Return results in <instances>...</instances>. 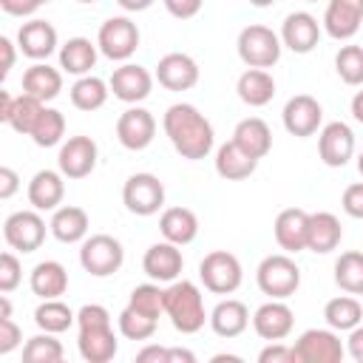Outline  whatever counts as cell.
Here are the masks:
<instances>
[{
    "instance_id": "b9f144b4",
    "label": "cell",
    "mask_w": 363,
    "mask_h": 363,
    "mask_svg": "<svg viewBox=\"0 0 363 363\" xmlns=\"http://www.w3.org/2000/svg\"><path fill=\"white\" fill-rule=\"evenodd\" d=\"M128 306H133L136 312L159 320V315L164 312V289L159 286V281L139 284V286H133V292L128 298Z\"/></svg>"
},
{
    "instance_id": "816d5d0a",
    "label": "cell",
    "mask_w": 363,
    "mask_h": 363,
    "mask_svg": "<svg viewBox=\"0 0 363 363\" xmlns=\"http://www.w3.org/2000/svg\"><path fill=\"white\" fill-rule=\"evenodd\" d=\"M136 360L139 363H170V349L150 343V346H145V349L136 352Z\"/></svg>"
},
{
    "instance_id": "74e56055",
    "label": "cell",
    "mask_w": 363,
    "mask_h": 363,
    "mask_svg": "<svg viewBox=\"0 0 363 363\" xmlns=\"http://www.w3.org/2000/svg\"><path fill=\"white\" fill-rule=\"evenodd\" d=\"M335 284L349 295H363V252H340L335 261Z\"/></svg>"
},
{
    "instance_id": "5b68a950",
    "label": "cell",
    "mask_w": 363,
    "mask_h": 363,
    "mask_svg": "<svg viewBox=\"0 0 363 363\" xmlns=\"http://www.w3.org/2000/svg\"><path fill=\"white\" fill-rule=\"evenodd\" d=\"M79 264L88 275L94 278H108L113 272L122 269L125 264V250L119 244V238L108 235V233H96V235H88L79 247Z\"/></svg>"
},
{
    "instance_id": "91938a15",
    "label": "cell",
    "mask_w": 363,
    "mask_h": 363,
    "mask_svg": "<svg viewBox=\"0 0 363 363\" xmlns=\"http://www.w3.org/2000/svg\"><path fill=\"white\" fill-rule=\"evenodd\" d=\"M179 360L193 363V360H196V354H193V352H187V349H170V363H179Z\"/></svg>"
},
{
    "instance_id": "603a6c76",
    "label": "cell",
    "mask_w": 363,
    "mask_h": 363,
    "mask_svg": "<svg viewBox=\"0 0 363 363\" xmlns=\"http://www.w3.org/2000/svg\"><path fill=\"white\" fill-rule=\"evenodd\" d=\"M275 241L284 252H301L306 250V235H309V213L301 207H286L275 216L272 224Z\"/></svg>"
},
{
    "instance_id": "d590c367",
    "label": "cell",
    "mask_w": 363,
    "mask_h": 363,
    "mask_svg": "<svg viewBox=\"0 0 363 363\" xmlns=\"http://www.w3.org/2000/svg\"><path fill=\"white\" fill-rule=\"evenodd\" d=\"M108 94H111V85L105 79L85 74L71 85V105L77 111H99L108 102Z\"/></svg>"
},
{
    "instance_id": "44dd1931",
    "label": "cell",
    "mask_w": 363,
    "mask_h": 363,
    "mask_svg": "<svg viewBox=\"0 0 363 363\" xmlns=\"http://www.w3.org/2000/svg\"><path fill=\"white\" fill-rule=\"evenodd\" d=\"M281 43L295 54H309L320 40V23L309 11H292L281 23Z\"/></svg>"
},
{
    "instance_id": "680465c9",
    "label": "cell",
    "mask_w": 363,
    "mask_h": 363,
    "mask_svg": "<svg viewBox=\"0 0 363 363\" xmlns=\"http://www.w3.org/2000/svg\"><path fill=\"white\" fill-rule=\"evenodd\" d=\"M352 116L363 125V91H357V94L352 96Z\"/></svg>"
},
{
    "instance_id": "c3c4849f",
    "label": "cell",
    "mask_w": 363,
    "mask_h": 363,
    "mask_svg": "<svg viewBox=\"0 0 363 363\" xmlns=\"http://www.w3.org/2000/svg\"><path fill=\"white\" fill-rule=\"evenodd\" d=\"M20 340H23L20 326H17L11 318H0V354L14 352V349L20 346Z\"/></svg>"
},
{
    "instance_id": "8d00e7d4",
    "label": "cell",
    "mask_w": 363,
    "mask_h": 363,
    "mask_svg": "<svg viewBox=\"0 0 363 363\" xmlns=\"http://www.w3.org/2000/svg\"><path fill=\"white\" fill-rule=\"evenodd\" d=\"M34 323L40 326V332L60 335V332H65L77 323V312L68 303H62L60 298H48L34 309Z\"/></svg>"
},
{
    "instance_id": "2e32d148",
    "label": "cell",
    "mask_w": 363,
    "mask_h": 363,
    "mask_svg": "<svg viewBox=\"0 0 363 363\" xmlns=\"http://www.w3.org/2000/svg\"><path fill=\"white\" fill-rule=\"evenodd\" d=\"M318 156L326 167H343L354 156V133L346 122H329L318 133Z\"/></svg>"
},
{
    "instance_id": "7402d4cb",
    "label": "cell",
    "mask_w": 363,
    "mask_h": 363,
    "mask_svg": "<svg viewBox=\"0 0 363 363\" xmlns=\"http://www.w3.org/2000/svg\"><path fill=\"white\" fill-rule=\"evenodd\" d=\"M57 28L48 23V20H28V23H23L20 26V31H17V48L28 57V60H34V62H43V60H48L54 51H57Z\"/></svg>"
},
{
    "instance_id": "1f68e13d",
    "label": "cell",
    "mask_w": 363,
    "mask_h": 363,
    "mask_svg": "<svg viewBox=\"0 0 363 363\" xmlns=\"http://www.w3.org/2000/svg\"><path fill=\"white\" fill-rule=\"evenodd\" d=\"M238 99L250 108H264L267 102H272L275 96V79L267 68H247L241 77H238Z\"/></svg>"
},
{
    "instance_id": "4316f807",
    "label": "cell",
    "mask_w": 363,
    "mask_h": 363,
    "mask_svg": "<svg viewBox=\"0 0 363 363\" xmlns=\"http://www.w3.org/2000/svg\"><path fill=\"white\" fill-rule=\"evenodd\" d=\"M258 167V159L250 156L244 147H238L233 139L224 142L218 150H216V173L227 182H241V179H250Z\"/></svg>"
},
{
    "instance_id": "ac0fdd59",
    "label": "cell",
    "mask_w": 363,
    "mask_h": 363,
    "mask_svg": "<svg viewBox=\"0 0 363 363\" xmlns=\"http://www.w3.org/2000/svg\"><path fill=\"white\" fill-rule=\"evenodd\" d=\"M292 326H295V315H292V309L284 303V301H278V298H269L267 303H261L258 309H255V315H252V329H255V335L261 337V340H284V337H289V332H292Z\"/></svg>"
},
{
    "instance_id": "7a4b0ae2",
    "label": "cell",
    "mask_w": 363,
    "mask_h": 363,
    "mask_svg": "<svg viewBox=\"0 0 363 363\" xmlns=\"http://www.w3.org/2000/svg\"><path fill=\"white\" fill-rule=\"evenodd\" d=\"M164 315L182 335H196L204 320H210V315L204 312L201 289L193 281H173L164 289Z\"/></svg>"
},
{
    "instance_id": "6da1fadb",
    "label": "cell",
    "mask_w": 363,
    "mask_h": 363,
    "mask_svg": "<svg viewBox=\"0 0 363 363\" xmlns=\"http://www.w3.org/2000/svg\"><path fill=\"white\" fill-rule=\"evenodd\" d=\"M162 128H164L170 145L176 147V153L182 159H190V162L210 156V150L216 145V133H213L210 119L196 105H187V102L170 105L164 111Z\"/></svg>"
},
{
    "instance_id": "94428289",
    "label": "cell",
    "mask_w": 363,
    "mask_h": 363,
    "mask_svg": "<svg viewBox=\"0 0 363 363\" xmlns=\"http://www.w3.org/2000/svg\"><path fill=\"white\" fill-rule=\"evenodd\" d=\"M275 0H250V6H255V9H267V6H272Z\"/></svg>"
},
{
    "instance_id": "ab89813d",
    "label": "cell",
    "mask_w": 363,
    "mask_h": 363,
    "mask_svg": "<svg viewBox=\"0 0 363 363\" xmlns=\"http://www.w3.org/2000/svg\"><path fill=\"white\" fill-rule=\"evenodd\" d=\"M65 354L62 343L54 337V332H40L26 340L23 346V360L26 363H60Z\"/></svg>"
},
{
    "instance_id": "03108f58",
    "label": "cell",
    "mask_w": 363,
    "mask_h": 363,
    "mask_svg": "<svg viewBox=\"0 0 363 363\" xmlns=\"http://www.w3.org/2000/svg\"><path fill=\"white\" fill-rule=\"evenodd\" d=\"M306 3H318V0H306Z\"/></svg>"
},
{
    "instance_id": "e0dca14e",
    "label": "cell",
    "mask_w": 363,
    "mask_h": 363,
    "mask_svg": "<svg viewBox=\"0 0 363 363\" xmlns=\"http://www.w3.org/2000/svg\"><path fill=\"white\" fill-rule=\"evenodd\" d=\"M77 329H79L77 349H79L82 360H88V363H108V360L116 357L119 340H116L111 323H85V326H77Z\"/></svg>"
},
{
    "instance_id": "db71d44e",
    "label": "cell",
    "mask_w": 363,
    "mask_h": 363,
    "mask_svg": "<svg viewBox=\"0 0 363 363\" xmlns=\"http://www.w3.org/2000/svg\"><path fill=\"white\" fill-rule=\"evenodd\" d=\"M346 352L352 354V360L363 363V326L357 323L352 332H349V340H346Z\"/></svg>"
},
{
    "instance_id": "cb8c5ba5",
    "label": "cell",
    "mask_w": 363,
    "mask_h": 363,
    "mask_svg": "<svg viewBox=\"0 0 363 363\" xmlns=\"http://www.w3.org/2000/svg\"><path fill=\"white\" fill-rule=\"evenodd\" d=\"M65 196V176L60 170H37L28 182V204L34 210H57Z\"/></svg>"
},
{
    "instance_id": "7dc6e473",
    "label": "cell",
    "mask_w": 363,
    "mask_h": 363,
    "mask_svg": "<svg viewBox=\"0 0 363 363\" xmlns=\"http://www.w3.org/2000/svg\"><path fill=\"white\" fill-rule=\"evenodd\" d=\"M258 363H295L292 346H284L281 340H269V343L258 352Z\"/></svg>"
},
{
    "instance_id": "7c38bea8",
    "label": "cell",
    "mask_w": 363,
    "mask_h": 363,
    "mask_svg": "<svg viewBox=\"0 0 363 363\" xmlns=\"http://www.w3.org/2000/svg\"><path fill=\"white\" fill-rule=\"evenodd\" d=\"M281 119H284V128L298 136V139H306V136H315L320 122H323V108L315 96L309 94H295L286 99L284 111H281Z\"/></svg>"
},
{
    "instance_id": "f6af8a7d",
    "label": "cell",
    "mask_w": 363,
    "mask_h": 363,
    "mask_svg": "<svg viewBox=\"0 0 363 363\" xmlns=\"http://www.w3.org/2000/svg\"><path fill=\"white\" fill-rule=\"evenodd\" d=\"M20 281H23V264L11 250H6L0 255V292L9 295L11 289L20 286Z\"/></svg>"
},
{
    "instance_id": "4fadbf2b",
    "label": "cell",
    "mask_w": 363,
    "mask_h": 363,
    "mask_svg": "<svg viewBox=\"0 0 363 363\" xmlns=\"http://www.w3.org/2000/svg\"><path fill=\"white\" fill-rule=\"evenodd\" d=\"M156 136V119L147 108L130 105L116 119V139L128 150H145Z\"/></svg>"
},
{
    "instance_id": "11a10c76",
    "label": "cell",
    "mask_w": 363,
    "mask_h": 363,
    "mask_svg": "<svg viewBox=\"0 0 363 363\" xmlns=\"http://www.w3.org/2000/svg\"><path fill=\"white\" fill-rule=\"evenodd\" d=\"M0 51H3V68L0 77H9V71L14 68V43L9 37H0Z\"/></svg>"
},
{
    "instance_id": "83f0119b",
    "label": "cell",
    "mask_w": 363,
    "mask_h": 363,
    "mask_svg": "<svg viewBox=\"0 0 363 363\" xmlns=\"http://www.w3.org/2000/svg\"><path fill=\"white\" fill-rule=\"evenodd\" d=\"M250 326V309L235 301V298H227V301H218L210 312V329L218 335V337H238L244 329Z\"/></svg>"
},
{
    "instance_id": "681fc988",
    "label": "cell",
    "mask_w": 363,
    "mask_h": 363,
    "mask_svg": "<svg viewBox=\"0 0 363 363\" xmlns=\"http://www.w3.org/2000/svg\"><path fill=\"white\" fill-rule=\"evenodd\" d=\"M162 3H164V9H167L173 17L190 20V17H196V14L201 11V3H204V0H162Z\"/></svg>"
},
{
    "instance_id": "8992f818",
    "label": "cell",
    "mask_w": 363,
    "mask_h": 363,
    "mask_svg": "<svg viewBox=\"0 0 363 363\" xmlns=\"http://www.w3.org/2000/svg\"><path fill=\"white\" fill-rule=\"evenodd\" d=\"M199 278H201L207 292H213V295H233L241 286V281H244V269H241V261L233 252L213 250V252H207L201 258Z\"/></svg>"
},
{
    "instance_id": "6125c7cd",
    "label": "cell",
    "mask_w": 363,
    "mask_h": 363,
    "mask_svg": "<svg viewBox=\"0 0 363 363\" xmlns=\"http://www.w3.org/2000/svg\"><path fill=\"white\" fill-rule=\"evenodd\" d=\"M357 170H360V176H363V150H360V156H357Z\"/></svg>"
},
{
    "instance_id": "52a82bcc",
    "label": "cell",
    "mask_w": 363,
    "mask_h": 363,
    "mask_svg": "<svg viewBox=\"0 0 363 363\" xmlns=\"http://www.w3.org/2000/svg\"><path fill=\"white\" fill-rule=\"evenodd\" d=\"M139 26L130 20V17H108L102 26H99V34H96V45L99 51L113 60V62H125L136 54L139 48Z\"/></svg>"
},
{
    "instance_id": "e575fe53",
    "label": "cell",
    "mask_w": 363,
    "mask_h": 363,
    "mask_svg": "<svg viewBox=\"0 0 363 363\" xmlns=\"http://www.w3.org/2000/svg\"><path fill=\"white\" fill-rule=\"evenodd\" d=\"M323 318L335 332H352L363 320V306H360V301L354 295L346 292V295H337V298L326 301Z\"/></svg>"
},
{
    "instance_id": "bcb514c9",
    "label": "cell",
    "mask_w": 363,
    "mask_h": 363,
    "mask_svg": "<svg viewBox=\"0 0 363 363\" xmlns=\"http://www.w3.org/2000/svg\"><path fill=\"white\" fill-rule=\"evenodd\" d=\"M340 207L346 210V216L352 218H363V182H354L343 190L340 196Z\"/></svg>"
},
{
    "instance_id": "6f0895ef",
    "label": "cell",
    "mask_w": 363,
    "mask_h": 363,
    "mask_svg": "<svg viewBox=\"0 0 363 363\" xmlns=\"http://www.w3.org/2000/svg\"><path fill=\"white\" fill-rule=\"evenodd\" d=\"M11 105H14V96H11L9 91H0V119H3V122L9 119V113H11Z\"/></svg>"
},
{
    "instance_id": "e7e4bbea",
    "label": "cell",
    "mask_w": 363,
    "mask_h": 363,
    "mask_svg": "<svg viewBox=\"0 0 363 363\" xmlns=\"http://www.w3.org/2000/svg\"><path fill=\"white\" fill-rule=\"evenodd\" d=\"M45 3H51V0H43V6H45Z\"/></svg>"
},
{
    "instance_id": "8fae6325",
    "label": "cell",
    "mask_w": 363,
    "mask_h": 363,
    "mask_svg": "<svg viewBox=\"0 0 363 363\" xmlns=\"http://www.w3.org/2000/svg\"><path fill=\"white\" fill-rule=\"evenodd\" d=\"M96 159H99V147L91 136H68L62 145H60V153H57V167L65 179H85L94 173L96 167Z\"/></svg>"
},
{
    "instance_id": "836d02e7",
    "label": "cell",
    "mask_w": 363,
    "mask_h": 363,
    "mask_svg": "<svg viewBox=\"0 0 363 363\" xmlns=\"http://www.w3.org/2000/svg\"><path fill=\"white\" fill-rule=\"evenodd\" d=\"M28 286L43 301L60 298L68 289V269L60 261H40L28 275Z\"/></svg>"
},
{
    "instance_id": "f907efd6",
    "label": "cell",
    "mask_w": 363,
    "mask_h": 363,
    "mask_svg": "<svg viewBox=\"0 0 363 363\" xmlns=\"http://www.w3.org/2000/svg\"><path fill=\"white\" fill-rule=\"evenodd\" d=\"M40 6H43V0H0V9L11 17H31Z\"/></svg>"
},
{
    "instance_id": "f35d334b",
    "label": "cell",
    "mask_w": 363,
    "mask_h": 363,
    "mask_svg": "<svg viewBox=\"0 0 363 363\" xmlns=\"http://www.w3.org/2000/svg\"><path fill=\"white\" fill-rule=\"evenodd\" d=\"M43 108H45V102H40V99H34L28 94H20V96H14V105H11V113H9L6 125H11L23 136H31V130H34Z\"/></svg>"
},
{
    "instance_id": "7bdbcfd3",
    "label": "cell",
    "mask_w": 363,
    "mask_h": 363,
    "mask_svg": "<svg viewBox=\"0 0 363 363\" xmlns=\"http://www.w3.org/2000/svg\"><path fill=\"white\" fill-rule=\"evenodd\" d=\"M116 323H119L122 337H128V340H147V337H153L159 320H156V318H147V315H142V312H136L133 306H125V309L119 312Z\"/></svg>"
},
{
    "instance_id": "277c9868",
    "label": "cell",
    "mask_w": 363,
    "mask_h": 363,
    "mask_svg": "<svg viewBox=\"0 0 363 363\" xmlns=\"http://www.w3.org/2000/svg\"><path fill=\"white\" fill-rule=\"evenodd\" d=\"M235 45H238V57L247 68H272L281 60V48H284L281 37L261 23L244 26Z\"/></svg>"
},
{
    "instance_id": "9a60e30c",
    "label": "cell",
    "mask_w": 363,
    "mask_h": 363,
    "mask_svg": "<svg viewBox=\"0 0 363 363\" xmlns=\"http://www.w3.org/2000/svg\"><path fill=\"white\" fill-rule=\"evenodd\" d=\"M142 269L150 281H159V284H173L182 269H184V258H182V250L179 244L173 241H156L145 250L142 255Z\"/></svg>"
},
{
    "instance_id": "d4e9b609",
    "label": "cell",
    "mask_w": 363,
    "mask_h": 363,
    "mask_svg": "<svg viewBox=\"0 0 363 363\" xmlns=\"http://www.w3.org/2000/svg\"><path fill=\"white\" fill-rule=\"evenodd\" d=\"M88 227H91L88 213L82 207H77V204L57 207L54 216H51V221H48L51 235L57 241H62V244H79V241H85L88 238Z\"/></svg>"
},
{
    "instance_id": "ba28073f",
    "label": "cell",
    "mask_w": 363,
    "mask_h": 363,
    "mask_svg": "<svg viewBox=\"0 0 363 363\" xmlns=\"http://www.w3.org/2000/svg\"><path fill=\"white\" fill-rule=\"evenodd\" d=\"M295 363H340L346 354V346L340 343V335L329 329H306L292 346Z\"/></svg>"
},
{
    "instance_id": "ee69618b",
    "label": "cell",
    "mask_w": 363,
    "mask_h": 363,
    "mask_svg": "<svg viewBox=\"0 0 363 363\" xmlns=\"http://www.w3.org/2000/svg\"><path fill=\"white\" fill-rule=\"evenodd\" d=\"M335 71L346 85H363V45H343L335 57Z\"/></svg>"
},
{
    "instance_id": "d6a6232c",
    "label": "cell",
    "mask_w": 363,
    "mask_h": 363,
    "mask_svg": "<svg viewBox=\"0 0 363 363\" xmlns=\"http://www.w3.org/2000/svg\"><path fill=\"white\" fill-rule=\"evenodd\" d=\"M159 233L164 235V241L184 247L199 235V218L190 207H167L159 216Z\"/></svg>"
},
{
    "instance_id": "be15d7a7",
    "label": "cell",
    "mask_w": 363,
    "mask_h": 363,
    "mask_svg": "<svg viewBox=\"0 0 363 363\" xmlns=\"http://www.w3.org/2000/svg\"><path fill=\"white\" fill-rule=\"evenodd\" d=\"M77 3H85L88 6V3H96V0H77Z\"/></svg>"
},
{
    "instance_id": "3957f363",
    "label": "cell",
    "mask_w": 363,
    "mask_h": 363,
    "mask_svg": "<svg viewBox=\"0 0 363 363\" xmlns=\"http://www.w3.org/2000/svg\"><path fill=\"white\" fill-rule=\"evenodd\" d=\"M255 284L264 295L286 301L301 286V267L295 264V258H289V252L267 255L255 269Z\"/></svg>"
},
{
    "instance_id": "9f6ffc18",
    "label": "cell",
    "mask_w": 363,
    "mask_h": 363,
    "mask_svg": "<svg viewBox=\"0 0 363 363\" xmlns=\"http://www.w3.org/2000/svg\"><path fill=\"white\" fill-rule=\"evenodd\" d=\"M125 11H147L153 6V0H116Z\"/></svg>"
},
{
    "instance_id": "f1b7e54d",
    "label": "cell",
    "mask_w": 363,
    "mask_h": 363,
    "mask_svg": "<svg viewBox=\"0 0 363 363\" xmlns=\"http://www.w3.org/2000/svg\"><path fill=\"white\" fill-rule=\"evenodd\" d=\"M233 142L261 162V159L272 150V130H269V125H267L261 116H247V119H241V122L235 125Z\"/></svg>"
},
{
    "instance_id": "f546056e",
    "label": "cell",
    "mask_w": 363,
    "mask_h": 363,
    "mask_svg": "<svg viewBox=\"0 0 363 363\" xmlns=\"http://www.w3.org/2000/svg\"><path fill=\"white\" fill-rule=\"evenodd\" d=\"M96 51H99V45L91 43L88 37H71L60 45V68L65 74L85 77L96 65Z\"/></svg>"
},
{
    "instance_id": "4dcf8cb0",
    "label": "cell",
    "mask_w": 363,
    "mask_h": 363,
    "mask_svg": "<svg viewBox=\"0 0 363 363\" xmlns=\"http://www.w3.org/2000/svg\"><path fill=\"white\" fill-rule=\"evenodd\" d=\"M60 91H62V74L57 68H51L48 62H34L31 68H26L23 94H28L40 102H51L60 96Z\"/></svg>"
},
{
    "instance_id": "ffe728a7",
    "label": "cell",
    "mask_w": 363,
    "mask_h": 363,
    "mask_svg": "<svg viewBox=\"0 0 363 363\" xmlns=\"http://www.w3.org/2000/svg\"><path fill=\"white\" fill-rule=\"evenodd\" d=\"M153 77L167 91H190L199 82V65H196V60L190 54L170 51L156 62V74Z\"/></svg>"
},
{
    "instance_id": "5bb4252c",
    "label": "cell",
    "mask_w": 363,
    "mask_h": 363,
    "mask_svg": "<svg viewBox=\"0 0 363 363\" xmlns=\"http://www.w3.org/2000/svg\"><path fill=\"white\" fill-rule=\"evenodd\" d=\"M113 96L119 102H128V105H136L142 99L150 96L153 91V74L136 62H122L119 68H113L111 79H108Z\"/></svg>"
},
{
    "instance_id": "60d3db41",
    "label": "cell",
    "mask_w": 363,
    "mask_h": 363,
    "mask_svg": "<svg viewBox=\"0 0 363 363\" xmlns=\"http://www.w3.org/2000/svg\"><path fill=\"white\" fill-rule=\"evenodd\" d=\"M65 136V116L57 111V108H43L34 130H31V139L37 147H54L60 145Z\"/></svg>"
},
{
    "instance_id": "30bf717a",
    "label": "cell",
    "mask_w": 363,
    "mask_h": 363,
    "mask_svg": "<svg viewBox=\"0 0 363 363\" xmlns=\"http://www.w3.org/2000/svg\"><path fill=\"white\" fill-rule=\"evenodd\" d=\"M3 238L11 250L28 255L45 241V221L40 210H17L3 221Z\"/></svg>"
},
{
    "instance_id": "f5cc1de1",
    "label": "cell",
    "mask_w": 363,
    "mask_h": 363,
    "mask_svg": "<svg viewBox=\"0 0 363 363\" xmlns=\"http://www.w3.org/2000/svg\"><path fill=\"white\" fill-rule=\"evenodd\" d=\"M20 190V176L11 167H0V199H11Z\"/></svg>"
},
{
    "instance_id": "9c48e42d",
    "label": "cell",
    "mask_w": 363,
    "mask_h": 363,
    "mask_svg": "<svg viewBox=\"0 0 363 363\" xmlns=\"http://www.w3.org/2000/svg\"><path fill=\"white\" fill-rule=\"evenodd\" d=\"M122 204L133 216H153L164 204V184L153 173H133L122 184Z\"/></svg>"
},
{
    "instance_id": "d6986e66",
    "label": "cell",
    "mask_w": 363,
    "mask_h": 363,
    "mask_svg": "<svg viewBox=\"0 0 363 363\" xmlns=\"http://www.w3.org/2000/svg\"><path fill=\"white\" fill-rule=\"evenodd\" d=\"M363 26V0H329L323 11V31L332 40H352Z\"/></svg>"
},
{
    "instance_id": "484cf974",
    "label": "cell",
    "mask_w": 363,
    "mask_h": 363,
    "mask_svg": "<svg viewBox=\"0 0 363 363\" xmlns=\"http://www.w3.org/2000/svg\"><path fill=\"white\" fill-rule=\"evenodd\" d=\"M343 238V227L337 221L335 213H309V235H306V250L309 252H318V255H326L332 250H337Z\"/></svg>"
}]
</instances>
